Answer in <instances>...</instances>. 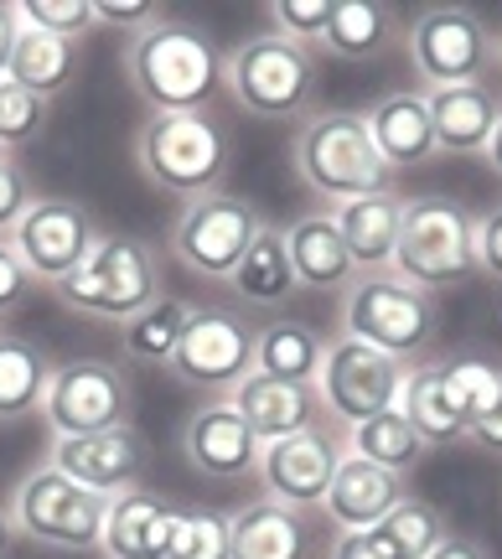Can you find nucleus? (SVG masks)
<instances>
[{
    "label": "nucleus",
    "mask_w": 502,
    "mask_h": 559,
    "mask_svg": "<svg viewBox=\"0 0 502 559\" xmlns=\"http://www.w3.org/2000/svg\"><path fill=\"white\" fill-rule=\"evenodd\" d=\"M124 73L130 88L151 104V115H198L223 79V58L202 26L162 16L151 32L130 37Z\"/></svg>",
    "instance_id": "obj_1"
},
{
    "label": "nucleus",
    "mask_w": 502,
    "mask_h": 559,
    "mask_svg": "<svg viewBox=\"0 0 502 559\" xmlns=\"http://www.w3.org/2000/svg\"><path fill=\"white\" fill-rule=\"evenodd\" d=\"M296 171L332 207L389 192V181H394L389 160L373 145L368 115H352V109H322L296 130Z\"/></svg>",
    "instance_id": "obj_2"
},
{
    "label": "nucleus",
    "mask_w": 502,
    "mask_h": 559,
    "mask_svg": "<svg viewBox=\"0 0 502 559\" xmlns=\"http://www.w3.org/2000/svg\"><path fill=\"white\" fill-rule=\"evenodd\" d=\"M135 160L151 187H162L171 198H207L218 192L234 160V135L213 109L198 115H151L135 140Z\"/></svg>",
    "instance_id": "obj_3"
},
{
    "label": "nucleus",
    "mask_w": 502,
    "mask_h": 559,
    "mask_svg": "<svg viewBox=\"0 0 502 559\" xmlns=\"http://www.w3.org/2000/svg\"><path fill=\"white\" fill-rule=\"evenodd\" d=\"M477 270V218L456 198H404L394 275L425 296L456 290Z\"/></svg>",
    "instance_id": "obj_4"
},
{
    "label": "nucleus",
    "mask_w": 502,
    "mask_h": 559,
    "mask_svg": "<svg viewBox=\"0 0 502 559\" xmlns=\"http://www.w3.org/2000/svg\"><path fill=\"white\" fill-rule=\"evenodd\" d=\"M441 332V300L415 290L394 270L358 275L342 296V337H358L389 358H415Z\"/></svg>",
    "instance_id": "obj_5"
},
{
    "label": "nucleus",
    "mask_w": 502,
    "mask_h": 559,
    "mask_svg": "<svg viewBox=\"0 0 502 559\" xmlns=\"http://www.w3.org/2000/svg\"><path fill=\"white\" fill-rule=\"evenodd\" d=\"M52 296L68 311H83V317L130 321L135 311H145L151 300L162 296V270H156V254H151L145 239L109 234V239L88 249V260L73 275L52 285Z\"/></svg>",
    "instance_id": "obj_6"
},
{
    "label": "nucleus",
    "mask_w": 502,
    "mask_h": 559,
    "mask_svg": "<svg viewBox=\"0 0 502 559\" xmlns=\"http://www.w3.org/2000/svg\"><path fill=\"white\" fill-rule=\"evenodd\" d=\"M223 83L249 115L296 120L311 104V94H316V58H311V47L280 37V32H260V37H243L228 52Z\"/></svg>",
    "instance_id": "obj_7"
},
{
    "label": "nucleus",
    "mask_w": 502,
    "mask_h": 559,
    "mask_svg": "<svg viewBox=\"0 0 502 559\" xmlns=\"http://www.w3.org/2000/svg\"><path fill=\"white\" fill-rule=\"evenodd\" d=\"M16 528L32 544H52V549H94L104 539V519H109V498L79 487L73 477H62L47 461L16 487L11 498Z\"/></svg>",
    "instance_id": "obj_8"
},
{
    "label": "nucleus",
    "mask_w": 502,
    "mask_h": 559,
    "mask_svg": "<svg viewBox=\"0 0 502 559\" xmlns=\"http://www.w3.org/2000/svg\"><path fill=\"white\" fill-rule=\"evenodd\" d=\"M130 409H135V389H130L120 362H104V358H73L62 368H52L47 400H41V415L58 430V440L124 430Z\"/></svg>",
    "instance_id": "obj_9"
},
{
    "label": "nucleus",
    "mask_w": 502,
    "mask_h": 559,
    "mask_svg": "<svg viewBox=\"0 0 502 559\" xmlns=\"http://www.w3.org/2000/svg\"><path fill=\"white\" fill-rule=\"evenodd\" d=\"M260 234V213L254 202L234 198V192H207V198H192L171 223V254L177 264H187L192 275L202 280H234L239 260L249 254V243Z\"/></svg>",
    "instance_id": "obj_10"
},
{
    "label": "nucleus",
    "mask_w": 502,
    "mask_h": 559,
    "mask_svg": "<svg viewBox=\"0 0 502 559\" xmlns=\"http://www.w3.org/2000/svg\"><path fill=\"white\" fill-rule=\"evenodd\" d=\"M409 62H415L425 88H462V83L487 79V68L498 62V41L477 11L430 5L409 26Z\"/></svg>",
    "instance_id": "obj_11"
},
{
    "label": "nucleus",
    "mask_w": 502,
    "mask_h": 559,
    "mask_svg": "<svg viewBox=\"0 0 502 559\" xmlns=\"http://www.w3.org/2000/svg\"><path fill=\"white\" fill-rule=\"evenodd\" d=\"M404 373L409 368L399 358H389V353H379V347H368L358 337H337L322 358L316 394L337 419L362 425V419L383 415V409H399Z\"/></svg>",
    "instance_id": "obj_12"
},
{
    "label": "nucleus",
    "mask_w": 502,
    "mask_h": 559,
    "mask_svg": "<svg viewBox=\"0 0 502 559\" xmlns=\"http://www.w3.org/2000/svg\"><path fill=\"white\" fill-rule=\"evenodd\" d=\"M166 368L192 389H239L254 373V326L234 311L202 306V311H192Z\"/></svg>",
    "instance_id": "obj_13"
},
{
    "label": "nucleus",
    "mask_w": 502,
    "mask_h": 559,
    "mask_svg": "<svg viewBox=\"0 0 502 559\" xmlns=\"http://www.w3.org/2000/svg\"><path fill=\"white\" fill-rule=\"evenodd\" d=\"M99 243L94 234V218L83 213L79 202L68 198H32L26 218L16 223L11 234V249L16 260L26 264V275L41 280V285H58L88 260V249Z\"/></svg>",
    "instance_id": "obj_14"
},
{
    "label": "nucleus",
    "mask_w": 502,
    "mask_h": 559,
    "mask_svg": "<svg viewBox=\"0 0 502 559\" xmlns=\"http://www.w3.org/2000/svg\"><path fill=\"white\" fill-rule=\"evenodd\" d=\"M342 451L332 430H301V436H285L275 445H260V481L264 498L285 502V508H316L326 502V487L337 477Z\"/></svg>",
    "instance_id": "obj_15"
},
{
    "label": "nucleus",
    "mask_w": 502,
    "mask_h": 559,
    "mask_svg": "<svg viewBox=\"0 0 502 559\" xmlns=\"http://www.w3.org/2000/svg\"><path fill=\"white\" fill-rule=\"evenodd\" d=\"M52 466H58L62 477H73L79 487L99 492V498H120L145 472V440L135 425L104 430V436L52 440Z\"/></svg>",
    "instance_id": "obj_16"
},
{
    "label": "nucleus",
    "mask_w": 502,
    "mask_h": 559,
    "mask_svg": "<svg viewBox=\"0 0 502 559\" xmlns=\"http://www.w3.org/2000/svg\"><path fill=\"white\" fill-rule=\"evenodd\" d=\"M187 456H192V466H198L202 477L239 481L260 466V440H254L249 419L234 404L213 400L187 419Z\"/></svg>",
    "instance_id": "obj_17"
},
{
    "label": "nucleus",
    "mask_w": 502,
    "mask_h": 559,
    "mask_svg": "<svg viewBox=\"0 0 502 559\" xmlns=\"http://www.w3.org/2000/svg\"><path fill=\"white\" fill-rule=\"evenodd\" d=\"M234 409L249 419V430L260 445H275L285 436H301V430H316L322 425V394L306 389V383H280L264 379V373H249V379L234 389Z\"/></svg>",
    "instance_id": "obj_18"
},
{
    "label": "nucleus",
    "mask_w": 502,
    "mask_h": 559,
    "mask_svg": "<svg viewBox=\"0 0 502 559\" xmlns=\"http://www.w3.org/2000/svg\"><path fill=\"white\" fill-rule=\"evenodd\" d=\"M404 498H409V487H404L399 472H383V466H373V461H362V456H342L322 508L337 519L342 534H368V528H379Z\"/></svg>",
    "instance_id": "obj_19"
},
{
    "label": "nucleus",
    "mask_w": 502,
    "mask_h": 559,
    "mask_svg": "<svg viewBox=\"0 0 502 559\" xmlns=\"http://www.w3.org/2000/svg\"><path fill=\"white\" fill-rule=\"evenodd\" d=\"M368 130H373V145L379 156L389 160V171H415L435 156V124H430V104H425L420 88H399V94H383L373 109H368Z\"/></svg>",
    "instance_id": "obj_20"
},
{
    "label": "nucleus",
    "mask_w": 502,
    "mask_h": 559,
    "mask_svg": "<svg viewBox=\"0 0 502 559\" xmlns=\"http://www.w3.org/2000/svg\"><path fill=\"white\" fill-rule=\"evenodd\" d=\"M430 104V124H435V145L451 156H477L502 120V99L487 83H462V88H420Z\"/></svg>",
    "instance_id": "obj_21"
},
{
    "label": "nucleus",
    "mask_w": 502,
    "mask_h": 559,
    "mask_svg": "<svg viewBox=\"0 0 502 559\" xmlns=\"http://www.w3.org/2000/svg\"><path fill=\"white\" fill-rule=\"evenodd\" d=\"M342 243L358 264V275H373V270H394V249H399V228H404V198L389 187V192H373V198H352L342 202L337 213Z\"/></svg>",
    "instance_id": "obj_22"
},
{
    "label": "nucleus",
    "mask_w": 502,
    "mask_h": 559,
    "mask_svg": "<svg viewBox=\"0 0 502 559\" xmlns=\"http://www.w3.org/2000/svg\"><path fill=\"white\" fill-rule=\"evenodd\" d=\"M181 508L162 502L156 492L130 487L120 498H109V519H104V555L109 559H145V555H166V544L177 534Z\"/></svg>",
    "instance_id": "obj_23"
},
{
    "label": "nucleus",
    "mask_w": 502,
    "mask_h": 559,
    "mask_svg": "<svg viewBox=\"0 0 502 559\" xmlns=\"http://www.w3.org/2000/svg\"><path fill=\"white\" fill-rule=\"evenodd\" d=\"M285 254H290V270H296V285H301V290H316V296L347 290V285L358 280V264L347 254L332 213H311V218L290 223V228H285Z\"/></svg>",
    "instance_id": "obj_24"
},
{
    "label": "nucleus",
    "mask_w": 502,
    "mask_h": 559,
    "mask_svg": "<svg viewBox=\"0 0 502 559\" xmlns=\"http://www.w3.org/2000/svg\"><path fill=\"white\" fill-rule=\"evenodd\" d=\"M322 358H326V342L316 337V326H306V321L280 317L254 332V373H264V379L316 389Z\"/></svg>",
    "instance_id": "obj_25"
},
{
    "label": "nucleus",
    "mask_w": 502,
    "mask_h": 559,
    "mask_svg": "<svg viewBox=\"0 0 502 559\" xmlns=\"http://www.w3.org/2000/svg\"><path fill=\"white\" fill-rule=\"evenodd\" d=\"M83 68V52L73 37H52V32H37V26H21L16 37V52H11V73L5 79L21 83L26 94H37V99H58L68 83L79 79Z\"/></svg>",
    "instance_id": "obj_26"
},
{
    "label": "nucleus",
    "mask_w": 502,
    "mask_h": 559,
    "mask_svg": "<svg viewBox=\"0 0 502 559\" xmlns=\"http://www.w3.org/2000/svg\"><path fill=\"white\" fill-rule=\"evenodd\" d=\"M228 559H306V519L285 502H249L234 519Z\"/></svg>",
    "instance_id": "obj_27"
},
{
    "label": "nucleus",
    "mask_w": 502,
    "mask_h": 559,
    "mask_svg": "<svg viewBox=\"0 0 502 559\" xmlns=\"http://www.w3.org/2000/svg\"><path fill=\"white\" fill-rule=\"evenodd\" d=\"M243 300H254V306H285V300H296V270H290V254H285V234L280 228H270L260 223V234L249 243V254L239 260L234 280H228Z\"/></svg>",
    "instance_id": "obj_28"
},
{
    "label": "nucleus",
    "mask_w": 502,
    "mask_h": 559,
    "mask_svg": "<svg viewBox=\"0 0 502 559\" xmlns=\"http://www.w3.org/2000/svg\"><path fill=\"white\" fill-rule=\"evenodd\" d=\"M47 383H52V368H47V353H41L32 337H0V419H26L37 415L41 400H47Z\"/></svg>",
    "instance_id": "obj_29"
},
{
    "label": "nucleus",
    "mask_w": 502,
    "mask_h": 559,
    "mask_svg": "<svg viewBox=\"0 0 502 559\" xmlns=\"http://www.w3.org/2000/svg\"><path fill=\"white\" fill-rule=\"evenodd\" d=\"M399 415L415 425L420 445H451L466 436V419L445 404L441 389V362H420L404 373V394H399Z\"/></svg>",
    "instance_id": "obj_30"
},
{
    "label": "nucleus",
    "mask_w": 502,
    "mask_h": 559,
    "mask_svg": "<svg viewBox=\"0 0 502 559\" xmlns=\"http://www.w3.org/2000/svg\"><path fill=\"white\" fill-rule=\"evenodd\" d=\"M394 37V11L389 5H373V0H342L332 21L322 32V47L332 58H347V62H362L383 52Z\"/></svg>",
    "instance_id": "obj_31"
},
{
    "label": "nucleus",
    "mask_w": 502,
    "mask_h": 559,
    "mask_svg": "<svg viewBox=\"0 0 502 559\" xmlns=\"http://www.w3.org/2000/svg\"><path fill=\"white\" fill-rule=\"evenodd\" d=\"M187 321H192V306H187V300L156 296L145 311H135V317L124 321V353L135 362H171Z\"/></svg>",
    "instance_id": "obj_32"
},
{
    "label": "nucleus",
    "mask_w": 502,
    "mask_h": 559,
    "mask_svg": "<svg viewBox=\"0 0 502 559\" xmlns=\"http://www.w3.org/2000/svg\"><path fill=\"white\" fill-rule=\"evenodd\" d=\"M389 559H430L445 544V519L420 498H404L379 528H368Z\"/></svg>",
    "instance_id": "obj_33"
},
{
    "label": "nucleus",
    "mask_w": 502,
    "mask_h": 559,
    "mask_svg": "<svg viewBox=\"0 0 502 559\" xmlns=\"http://www.w3.org/2000/svg\"><path fill=\"white\" fill-rule=\"evenodd\" d=\"M420 451H425L420 436H415V425H409L399 409H383V415L352 425V456L373 461L383 472H399L404 477V466H415Z\"/></svg>",
    "instance_id": "obj_34"
},
{
    "label": "nucleus",
    "mask_w": 502,
    "mask_h": 559,
    "mask_svg": "<svg viewBox=\"0 0 502 559\" xmlns=\"http://www.w3.org/2000/svg\"><path fill=\"white\" fill-rule=\"evenodd\" d=\"M441 389H445V404L471 425V419L487 415L502 400V368L487 358H451L441 362Z\"/></svg>",
    "instance_id": "obj_35"
},
{
    "label": "nucleus",
    "mask_w": 502,
    "mask_h": 559,
    "mask_svg": "<svg viewBox=\"0 0 502 559\" xmlns=\"http://www.w3.org/2000/svg\"><path fill=\"white\" fill-rule=\"evenodd\" d=\"M228 539H234V519H223L218 508H181L177 534L166 544L162 559H228Z\"/></svg>",
    "instance_id": "obj_36"
},
{
    "label": "nucleus",
    "mask_w": 502,
    "mask_h": 559,
    "mask_svg": "<svg viewBox=\"0 0 502 559\" xmlns=\"http://www.w3.org/2000/svg\"><path fill=\"white\" fill-rule=\"evenodd\" d=\"M41 124H47V99L26 94V88L11 79H0V151H5V156L21 151L26 140L41 135Z\"/></svg>",
    "instance_id": "obj_37"
},
{
    "label": "nucleus",
    "mask_w": 502,
    "mask_h": 559,
    "mask_svg": "<svg viewBox=\"0 0 502 559\" xmlns=\"http://www.w3.org/2000/svg\"><path fill=\"white\" fill-rule=\"evenodd\" d=\"M21 26H37V32L79 41L94 26V5L88 0H21Z\"/></svg>",
    "instance_id": "obj_38"
},
{
    "label": "nucleus",
    "mask_w": 502,
    "mask_h": 559,
    "mask_svg": "<svg viewBox=\"0 0 502 559\" xmlns=\"http://www.w3.org/2000/svg\"><path fill=\"white\" fill-rule=\"evenodd\" d=\"M332 11H337L332 0H275V5H270V21H275V32H280V37L311 47V41H322Z\"/></svg>",
    "instance_id": "obj_39"
},
{
    "label": "nucleus",
    "mask_w": 502,
    "mask_h": 559,
    "mask_svg": "<svg viewBox=\"0 0 502 559\" xmlns=\"http://www.w3.org/2000/svg\"><path fill=\"white\" fill-rule=\"evenodd\" d=\"M26 207H32V181H26V171H21L16 160L0 151V239L16 234V223L26 218Z\"/></svg>",
    "instance_id": "obj_40"
},
{
    "label": "nucleus",
    "mask_w": 502,
    "mask_h": 559,
    "mask_svg": "<svg viewBox=\"0 0 502 559\" xmlns=\"http://www.w3.org/2000/svg\"><path fill=\"white\" fill-rule=\"evenodd\" d=\"M88 5H94L99 26H115V32H130V37H141V32H151L162 21V11L151 0H88Z\"/></svg>",
    "instance_id": "obj_41"
},
{
    "label": "nucleus",
    "mask_w": 502,
    "mask_h": 559,
    "mask_svg": "<svg viewBox=\"0 0 502 559\" xmlns=\"http://www.w3.org/2000/svg\"><path fill=\"white\" fill-rule=\"evenodd\" d=\"M26 296H32V275H26V264L16 260L11 239H0V317L16 311Z\"/></svg>",
    "instance_id": "obj_42"
},
{
    "label": "nucleus",
    "mask_w": 502,
    "mask_h": 559,
    "mask_svg": "<svg viewBox=\"0 0 502 559\" xmlns=\"http://www.w3.org/2000/svg\"><path fill=\"white\" fill-rule=\"evenodd\" d=\"M477 270H487L502 285V207L477 218Z\"/></svg>",
    "instance_id": "obj_43"
},
{
    "label": "nucleus",
    "mask_w": 502,
    "mask_h": 559,
    "mask_svg": "<svg viewBox=\"0 0 502 559\" xmlns=\"http://www.w3.org/2000/svg\"><path fill=\"white\" fill-rule=\"evenodd\" d=\"M466 436L477 440L482 451H492V456H502V400L487 409V415H477L471 425H466Z\"/></svg>",
    "instance_id": "obj_44"
},
{
    "label": "nucleus",
    "mask_w": 502,
    "mask_h": 559,
    "mask_svg": "<svg viewBox=\"0 0 502 559\" xmlns=\"http://www.w3.org/2000/svg\"><path fill=\"white\" fill-rule=\"evenodd\" d=\"M21 37V5H0V79L11 73V52Z\"/></svg>",
    "instance_id": "obj_45"
},
{
    "label": "nucleus",
    "mask_w": 502,
    "mask_h": 559,
    "mask_svg": "<svg viewBox=\"0 0 502 559\" xmlns=\"http://www.w3.org/2000/svg\"><path fill=\"white\" fill-rule=\"evenodd\" d=\"M332 559H389V555H383V544H373V534H337Z\"/></svg>",
    "instance_id": "obj_46"
},
{
    "label": "nucleus",
    "mask_w": 502,
    "mask_h": 559,
    "mask_svg": "<svg viewBox=\"0 0 502 559\" xmlns=\"http://www.w3.org/2000/svg\"><path fill=\"white\" fill-rule=\"evenodd\" d=\"M430 559H487V555H482V544L462 539V534H445V544H441V549H435Z\"/></svg>",
    "instance_id": "obj_47"
},
{
    "label": "nucleus",
    "mask_w": 502,
    "mask_h": 559,
    "mask_svg": "<svg viewBox=\"0 0 502 559\" xmlns=\"http://www.w3.org/2000/svg\"><path fill=\"white\" fill-rule=\"evenodd\" d=\"M16 513H11V502H0V559L11 555V549H16Z\"/></svg>",
    "instance_id": "obj_48"
},
{
    "label": "nucleus",
    "mask_w": 502,
    "mask_h": 559,
    "mask_svg": "<svg viewBox=\"0 0 502 559\" xmlns=\"http://www.w3.org/2000/svg\"><path fill=\"white\" fill-rule=\"evenodd\" d=\"M482 156H487V166H492V171L502 177V120H498V130H492V140H487Z\"/></svg>",
    "instance_id": "obj_49"
},
{
    "label": "nucleus",
    "mask_w": 502,
    "mask_h": 559,
    "mask_svg": "<svg viewBox=\"0 0 502 559\" xmlns=\"http://www.w3.org/2000/svg\"><path fill=\"white\" fill-rule=\"evenodd\" d=\"M145 559H156V555H145Z\"/></svg>",
    "instance_id": "obj_50"
}]
</instances>
